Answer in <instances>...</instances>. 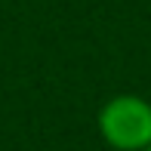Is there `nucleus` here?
I'll use <instances>...</instances> for the list:
<instances>
[{
    "label": "nucleus",
    "mask_w": 151,
    "mask_h": 151,
    "mask_svg": "<svg viewBox=\"0 0 151 151\" xmlns=\"http://www.w3.org/2000/svg\"><path fill=\"white\" fill-rule=\"evenodd\" d=\"M99 129L117 151H142L151 145V105L139 96H117L99 111Z\"/></svg>",
    "instance_id": "nucleus-1"
},
{
    "label": "nucleus",
    "mask_w": 151,
    "mask_h": 151,
    "mask_svg": "<svg viewBox=\"0 0 151 151\" xmlns=\"http://www.w3.org/2000/svg\"><path fill=\"white\" fill-rule=\"evenodd\" d=\"M142 151H151V145H145V148H142Z\"/></svg>",
    "instance_id": "nucleus-2"
}]
</instances>
